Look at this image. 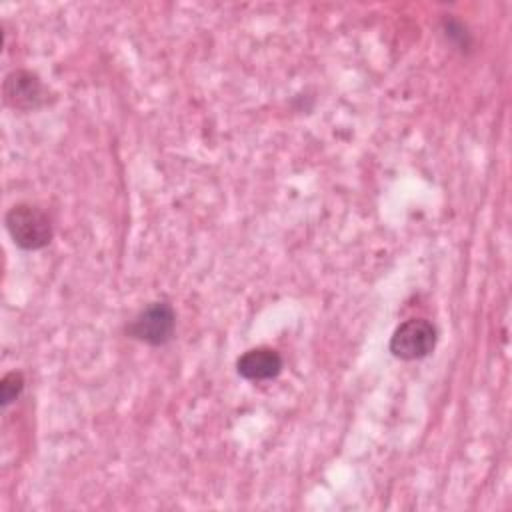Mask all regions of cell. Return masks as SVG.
Wrapping results in <instances>:
<instances>
[{
	"label": "cell",
	"mask_w": 512,
	"mask_h": 512,
	"mask_svg": "<svg viewBox=\"0 0 512 512\" xmlns=\"http://www.w3.org/2000/svg\"><path fill=\"white\" fill-rule=\"evenodd\" d=\"M6 230L14 244L22 250H40L52 240V224L48 214L34 204H14L4 218Z\"/></svg>",
	"instance_id": "1"
},
{
	"label": "cell",
	"mask_w": 512,
	"mask_h": 512,
	"mask_svg": "<svg viewBox=\"0 0 512 512\" xmlns=\"http://www.w3.org/2000/svg\"><path fill=\"white\" fill-rule=\"evenodd\" d=\"M174 326L176 314L172 306L166 302H152L132 318V322L126 326V332L138 342L162 346L172 340Z\"/></svg>",
	"instance_id": "2"
},
{
	"label": "cell",
	"mask_w": 512,
	"mask_h": 512,
	"mask_svg": "<svg viewBox=\"0 0 512 512\" xmlns=\"http://www.w3.org/2000/svg\"><path fill=\"white\" fill-rule=\"evenodd\" d=\"M436 346V328L424 318L400 324L390 338V352L400 360H420Z\"/></svg>",
	"instance_id": "3"
},
{
	"label": "cell",
	"mask_w": 512,
	"mask_h": 512,
	"mask_svg": "<svg viewBox=\"0 0 512 512\" xmlns=\"http://www.w3.org/2000/svg\"><path fill=\"white\" fill-rule=\"evenodd\" d=\"M4 102L14 110H36L46 104L48 90L42 80L30 70H14L2 84Z\"/></svg>",
	"instance_id": "4"
},
{
	"label": "cell",
	"mask_w": 512,
	"mask_h": 512,
	"mask_svg": "<svg viewBox=\"0 0 512 512\" xmlns=\"http://www.w3.org/2000/svg\"><path fill=\"white\" fill-rule=\"evenodd\" d=\"M236 370L242 378L252 380V382H262V380H272L280 374L282 370V358L276 350L260 346L246 350L238 362Z\"/></svg>",
	"instance_id": "5"
},
{
	"label": "cell",
	"mask_w": 512,
	"mask_h": 512,
	"mask_svg": "<svg viewBox=\"0 0 512 512\" xmlns=\"http://www.w3.org/2000/svg\"><path fill=\"white\" fill-rule=\"evenodd\" d=\"M24 390V376L22 372H8L2 382H0V400H2V406H8L10 402H14L20 392Z\"/></svg>",
	"instance_id": "6"
},
{
	"label": "cell",
	"mask_w": 512,
	"mask_h": 512,
	"mask_svg": "<svg viewBox=\"0 0 512 512\" xmlns=\"http://www.w3.org/2000/svg\"><path fill=\"white\" fill-rule=\"evenodd\" d=\"M444 30H446V36L448 38H458V44L460 46H468V32L464 30V26L458 22V20H444Z\"/></svg>",
	"instance_id": "7"
}]
</instances>
